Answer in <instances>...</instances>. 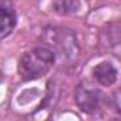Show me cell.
Segmentation results:
<instances>
[{"label":"cell","instance_id":"cell-1","mask_svg":"<svg viewBox=\"0 0 121 121\" xmlns=\"http://www.w3.org/2000/svg\"><path fill=\"white\" fill-rule=\"evenodd\" d=\"M54 60H56V56L48 47L46 46L34 47L26 51L20 57L19 66H17L19 76L26 81L40 78L51 70Z\"/></svg>","mask_w":121,"mask_h":121},{"label":"cell","instance_id":"cell-2","mask_svg":"<svg viewBox=\"0 0 121 121\" xmlns=\"http://www.w3.org/2000/svg\"><path fill=\"white\" fill-rule=\"evenodd\" d=\"M43 40L50 46L48 48L54 53H60L61 56H77L78 46L76 34L66 27H48L44 30Z\"/></svg>","mask_w":121,"mask_h":121},{"label":"cell","instance_id":"cell-3","mask_svg":"<svg viewBox=\"0 0 121 121\" xmlns=\"http://www.w3.org/2000/svg\"><path fill=\"white\" fill-rule=\"evenodd\" d=\"M74 100L78 108L87 114H95L101 110L104 95L88 81H81L74 91Z\"/></svg>","mask_w":121,"mask_h":121},{"label":"cell","instance_id":"cell-4","mask_svg":"<svg viewBox=\"0 0 121 121\" xmlns=\"http://www.w3.org/2000/svg\"><path fill=\"white\" fill-rule=\"evenodd\" d=\"M93 76L98 84L104 87H110L117 81L118 71L110 61H101L93 69Z\"/></svg>","mask_w":121,"mask_h":121},{"label":"cell","instance_id":"cell-5","mask_svg":"<svg viewBox=\"0 0 121 121\" xmlns=\"http://www.w3.org/2000/svg\"><path fill=\"white\" fill-rule=\"evenodd\" d=\"M17 17L13 7L0 3V39L7 37L16 27Z\"/></svg>","mask_w":121,"mask_h":121},{"label":"cell","instance_id":"cell-6","mask_svg":"<svg viewBox=\"0 0 121 121\" xmlns=\"http://www.w3.org/2000/svg\"><path fill=\"white\" fill-rule=\"evenodd\" d=\"M80 7V0H54L53 9L61 16L76 13Z\"/></svg>","mask_w":121,"mask_h":121}]
</instances>
